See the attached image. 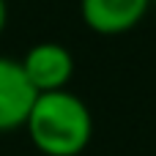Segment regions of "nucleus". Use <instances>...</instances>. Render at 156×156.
I'll return each mask as SVG.
<instances>
[{"label": "nucleus", "mask_w": 156, "mask_h": 156, "mask_svg": "<svg viewBox=\"0 0 156 156\" xmlns=\"http://www.w3.org/2000/svg\"><path fill=\"white\" fill-rule=\"evenodd\" d=\"M19 66L36 93L66 90V85L74 77V55L58 41L33 44L25 52V58L19 60Z\"/></svg>", "instance_id": "2"}, {"label": "nucleus", "mask_w": 156, "mask_h": 156, "mask_svg": "<svg viewBox=\"0 0 156 156\" xmlns=\"http://www.w3.org/2000/svg\"><path fill=\"white\" fill-rule=\"evenodd\" d=\"M5 22H8V8H5V0H0V36L5 30Z\"/></svg>", "instance_id": "5"}, {"label": "nucleus", "mask_w": 156, "mask_h": 156, "mask_svg": "<svg viewBox=\"0 0 156 156\" xmlns=\"http://www.w3.org/2000/svg\"><path fill=\"white\" fill-rule=\"evenodd\" d=\"M36 96L19 60L0 58V132L22 129Z\"/></svg>", "instance_id": "3"}, {"label": "nucleus", "mask_w": 156, "mask_h": 156, "mask_svg": "<svg viewBox=\"0 0 156 156\" xmlns=\"http://www.w3.org/2000/svg\"><path fill=\"white\" fill-rule=\"evenodd\" d=\"M25 129L44 156H80L93 137V118L88 104L66 88L38 93Z\"/></svg>", "instance_id": "1"}, {"label": "nucleus", "mask_w": 156, "mask_h": 156, "mask_svg": "<svg viewBox=\"0 0 156 156\" xmlns=\"http://www.w3.org/2000/svg\"><path fill=\"white\" fill-rule=\"evenodd\" d=\"M151 0H80L82 22L101 36H118L143 22Z\"/></svg>", "instance_id": "4"}, {"label": "nucleus", "mask_w": 156, "mask_h": 156, "mask_svg": "<svg viewBox=\"0 0 156 156\" xmlns=\"http://www.w3.org/2000/svg\"><path fill=\"white\" fill-rule=\"evenodd\" d=\"M151 3H156V0H151Z\"/></svg>", "instance_id": "6"}]
</instances>
